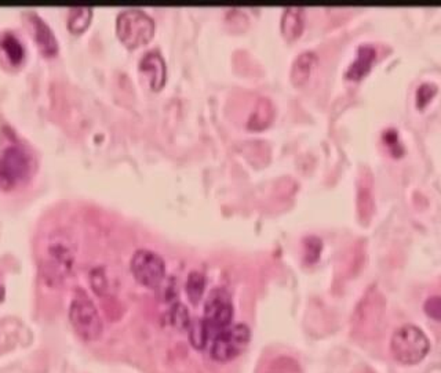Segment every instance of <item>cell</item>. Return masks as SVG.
Wrapping results in <instances>:
<instances>
[{
    "instance_id": "obj_14",
    "label": "cell",
    "mask_w": 441,
    "mask_h": 373,
    "mask_svg": "<svg viewBox=\"0 0 441 373\" xmlns=\"http://www.w3.org/2000/svg\"><path fill=\"white\" fill-rule=\"evenodd\" d=\"M274 118V107L270 100L267 98H260L255 108L253 109L251 115L248 117L247 127L255 131L264 130L269 124H272Z\"/></svg>"
},
{
    "instance_id": "obj_5",
    "label": "cell",
    "mask_w": 441,
    "mask_h": 373,
    "mask_svg": "<svg viewBox=\"0 0 441 373\" xmlns=\"http://www.w3.org/2000/svg\"><path fill=\"white\" fill-rule=\"evenodd\" d=\"M30 154L21 146H8L0 154V189H11L24 182L30 172Z\"/></svg>"
},
{
    "instance_id": "obj_20",
    "label": "cell",
    "mask_w": 441,
    "mask_h": 373,
    "mask_svg": "<svg viewBox=\"0 0 441 373\" xmlns=\"http://www.w3.org/2000/svg\"><path fill=\"white\" fill-rule=\"evenodd\" d=\"M90 282H91L92 290L98 296H104L107 293V290H108V280H107V276H105L102 268H95V270L91 271Z\"/></svg>"
},
{
    "instance_id": "obj_24",
    "label": "cell",
    "mask_w": 441,
    "mask_h": 373,
    "mask_svg": "<svg viewBox=\"0 0 441 373\" xmlns=\"http://www.w3.org/2000/svg\"><path fill=\"white\" fill-rule=\"evenodd\" d=\"M4 295H6V290H4V286L0 283V302H3L4 299Z\"/></svg>"
},
{
    "instance_id": "obj_9",
    "label": "cell",
    "mask_w": 441,
    "mask_h": 373,
    "mask_svg": "<svg viewBox=\"0 0 441 373\" xmlns=\"http://www.w3.org/2000/svg\"><path fill=\"white\" fill-rule=\"evenodd\" d=\"M140 71L145 75L152 90H160L167 81V66L159 52H147L140 61Z\"/></svg>"
},
{
    "instance_id": "obj_7",
    "label": "cell",
    "mask_w": 441,
    "mask_h": 373,
    "mask_svg": "<svg viewBox=\"0 0 441 373\" xmlns=\"http://www.w3.org/2000/svg\"><path fill=\"white\" fill-rule=\"evenodd\" d=\"M232 316H234V304L231 295L221 288L212 289L210 292V296L207 297L203 316L211 341H214L219 332L231 326Z\"/></svg>"
},
{
    "instance_id": "obj_15",
    "label": "cell",
    "mask_w": 441,
    "mask_h": 373,
    "mask_svg": "<svg viewBox=\"0 0 441 373\" xmlns=\"http://www.w3.org/2000/svg\"><path fill=\"white\" fill-rule=\"evenodd\" d=\"M0 49L6 54L7 60L13 65H20L25 57V50H24L23 43L11 32H3L0 35Z\"/></svg>"
},
{
    "instance_id": "obj_12",
    "label": "cell",
    "mask_w": 441,
    "mask_h": 373,
    "mask_svg": "<svg viewBox=\"0 0 441 373\" xmlns=\"http://www.w3.org/2000/svg\"><path fill=\"white\" fill-rule=\"evenodd\" d=\"M375 59H377V50L374 46L371 45L360 46L357 50L356 60L346 71V78L354 79V81L364 78L370 72Z\"/></svg>"
},
{
    "instance_id": "obj_1",
    "label": "cell",
    "mask_w": 441,
    "mask_h": 373,
    "mask_svg": "<svg viewBox=\"0 0 441 373\" xmlns=\"http://www.w3.org/2000/svg\"><path fill=\"white\" fill-rule=\"evenodd\" d=\"M76 248L72 238L64 231H54L46 244L42 259V277L49 285H59L75 266Z\"/></svg>"
},
{
    "instance_id": "obj_22",
    "label": "cell",
    "mask_w": 441,
    "mask_h": 373,
    "mask_svg": "<svg viewBox=\"0 0 441 373\" xmlns=\"http://www.w3.org/2000/svg\"><path fill=\"white\" fill-rule=\"evenodd\" d=\"M423 311L433 321L441 322V296H429L423 303Z\"/></svg>"
},
{
    "instance_id": "obj_19",
    "label": "cell",
    "mask_w": 441,
    "mask_h": 373,
    "mask_svg": "<svg viewBox=\"0 0 441 373\" xmlns=\"http://www.w3.org/2000/svg\"><path fill=\"white\" fill-rule=\"evenodd\" d=\"M170 321L173 326H176L179 331H189L191 326V318H189V311L181 303H176L170 311Z\"/></svg>"
},
{
    "instance_id": "obj_13",
    "label": "cell",
    "mask_w": 441,
    "mask_h": 373,
    "mask_svg": "<svg viewBox=\"0 0 441 373\" xmlns=\"http://www.w3.org/2000/svg\"><path fill=\"white\" fill-rule=\"evenodd\" d=\"M316 64H318V56L313 52H303L295 59L291 66V73H290L291 82L295 86H303L309 81Z\"/></svg>"
},
{
    "instance_id": "obj_18",
    "label": "cell",
    "mask_w": 441,
    "mask_h": 373,
    "mask_svg": "<svg viewBox=\"0 0 441 373\" xmlns=\"http://www.w3.org/2000/svg\"><path fill=\"white\" fill-rule=\"evenodd\" d=\"M189 336H191L192 345L195 348H198V350H203L208 344V342H212L211 336H210V332H208L206 324H205L203 319L191 324V326H189Z\"/></svg>"
},
{
    "instance_id": "obj_4",
    "label": "cell",
    "mask_w": 441,
    "mask_h": 373,
    "mask_svg": "<svg viewBox=\"0 0 441 373\" xmlns=\"http://www.w3.org/2000/svg\"><path fill=\"white\" fill-rule=\"evenodd\" d=\"M155 21L140 8H127L118 16L116 32L119 39L128 49L147 45L155 35Z\"/></svg>"
},
{
    "instance_id": "obj_6",
    "label": "cell",
    "mask_w": 441,
    "mask_h": 373,
    "mask_svg": "<svg viewBox=\"0 0 441 373\" xmlns=\"http://www.w3.org/2000/svg\"><path fill=\"white\" fill-rule=\"evenodd\" d=\"M250 338L251 333L247 325H231L219 332L211 342V357L218 362H229L246 350Z\"/></svg>"
},
{
    "instance_id": "obj_16",
    "label": "cell",
    "mask_w": 441,
    "mask_h": 373,
    "mask_svg": "<svg viewBox=\"0 0 441 373\" xmlns=\"http://www.w3.org/2000/svg\"><path fill=\"white\" fill-rule=\"evenodd\" d=\"M92 18V8L86 6L71 7L68 13V28L73 33H82L87 30Z\"/></svg>"
},
{
    "instance_id": "obj_11",
    "label": "cell",
    "mask_w": 441,
    "mask_h": 373,
    "mask_svg": "<svg viewBox=\"0 0 441 373\" xmlns=\"http://www.w3.org/2000/svg\"><path fill=\"white\" fill-rule=\"evenodd\" d=\"M303 27H305V10L298 6L286 7L280 21V31L283 33V36L289 42H293L301 36Z\"/></svg>"
},
{
    "instance_id": "obj_10",
    "label": "cell",
    "mask_w": 441,
    "mask_h": 373,
    "mask_svg": "<svg viewBox=\"0 0 441 373\" xmlns=\"http://www.w3.org/2000/svg\"><path fill=\"white\" fill-rule=\"evenodd\" d=\"M30 25L39 50L47 57L54 56L59 52V43L52 28L36 14H32Z\"/></svg>"
},
{
    "instance_id": "obj_2",
    "label": "cell",
    "mask_w": 441,
    "mask_h": 373,
    "mask_svg": "<svg viewBox=\"0 0 441 373\" xmlns=\"http://www.w3.org/2000/svg\"><path fill=\"white\" fill-rule=\"evenodd\" d=\"M69 319L75 332L86 342H95L102 335V319L85 290H76L69 307Z\"/></svg>"
},
{
    "instance_id": "obj_17",
    "label": "cell",
    "mask_w": 441,
    "mask_h": 373,
    "mask_svg": "<svg viewBox=\"0 0 441 373\" xmlns=\"http://www.w3.org/2000/svg\"><path fill=\"white\" fill-rule=\"evenodd\" d=\"M206 289V277L200 271H192L186 280V293L192 304H198Z\"/></svg>"
},
{
    "instance_id": "obj_3",
    "label": "cell",
    "mask_w": 441,
    "mask_h": 373,
    "mask_svg": "<svg viewBox=\"0 0 441 373\" xmlns=\"http://www.w3.org/2000/svg\"><path fill=\"white\" fill-rule=\"evenodd\" d=\"M390 350L396 361L404 365H413L428 355L430 343L418 326L404 325L393 333Z\"/></svg>"
},
{
    "instance_id": "obj_8",
    "label": "cell",
    "mask_w": 441,
    "mask_h": 373,
    "mask_svg": "<svg viewBox=\"0 0 441 373\" xmlns=\"http://www.w3.org/2000/svg\"><path fill=\"white\" fill-rule=\"evenodd\" d=\"M130 267L135 280L152 289L160 286L166 276L163 259L157 253L147 249H140L134 253Z\"/></svg>"
},
{
    "instance_id": "obj_23",
    "label": "cell",
    "mask_w": 441,
    "mask_h": 373,
    "mask_svg": "<svg viewBox=\"0 0 441 373\" xmlns=\"http://www.w3.org/2000/svg\"><path fill=\"white\" fill-rule=\"evenodd\" d=\"M437 92V88L432 83H423L421 85V88L418 89L416 92V102H418V107L419 108H423L430 100L432 97L435 95V93Z\"/></svg>"
},
{
    "instance_id": "obj_21",
    "label": "cell",
    "mask_w": 441,
    "mask_h": 373,
    "mask_svg": "<svg viewBox=\"0 0 441 373\" xmlns=\"http://www.w3.org/2000/svg\"><path fill=\"white\" fill-rule=\"evenodd\" d=\"M322 247H323L322 239L316 237H309L305 239V254H306V261L309 264L318 261L322 253Z\"/></svg>"
}]
</instances>
